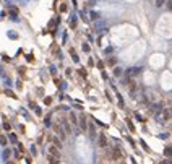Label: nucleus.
Returning a JSON list of instances; mask_svg holds the SVG:
<instances>
[{
    "instance_id": "1",
    "label": "nucleus",
    "mask_w": 172,
    "mask_h": 164,
    "mask_svg": "<svg viewBox=\"0 0 172 164\" xmlns=\"http://www.w3.org/2000/svg\"><path fill=\"white\" fill-rule=\"evenodd\" d=\"M122 149L119 148V146H115V148H112V151H111V158H112V161H120L122 159Z\"/></svg>"
},
{
    "instance_id": "2",
    "label": "nucleus",
    "mask_w": 172,
    "mask_h": 164,
    "mask_svg": "<svg viewBox=\"0 0 172 164\" xmlns=\"http://www.w3.org/2000/svg\"><path fill=\"white\" fill-rule=\"evenodd\" d=\"M141 70H143L141 67H132V68H128V70L125 71V75L132 78V76H136V75H140V73H141Z\"/></svg>"
},
{
    "instance_id": "3",
    "label": "nucleus",
    "mask_w": 172,
    "mask_h": 164,
    "mask_svg": "<svg viewBox=\"0 0 172 164\" xmlns=\"http://www.w3.org/2000/svg\"><path fill=\"white\" fill-rule=\"evenodd\" d=\"M161 111H162V104H161V102L153 104V106H151V109H149V112H151V114H154V115H157Z\"/></svg>"
},
{
    "instance_id": "4",
    "label": "nucleus",
    "mask_w": 172,
    "mask_h": 164,
    "mask_svg": "<svg viewBox=\"0 0 172 164\" xmlns=\"http://www.w3.org/2000/svg\"><path fill=\"white\" fill-rule=\"evenodd\" d=\"M49 154H52V156H55L57 159H60V151H58L57 146H49Z\"/></svg>"
},
{
    "instance_id": "5",
    "label": "nucleus",
    "mask_w": 172,
    "mask_h": 164,
    "mask_svg": "<svg viewBox=\"0 0 172 164\" xmlns=\"http://www.w3.org/2000/svg\"><path fill=\"white\" fill-rule=\"evenodd\" d=\"M78 124H80L81 130H86V128H88V124H86V117H84V115H81V117H80V120H78Z\"/></svg>"
},
{
    "instance_id": "6",
    "label": "nucleus",
    "mask_w": 172,
    "mask_h": 164,
    "mask_svg": "<svg viewBox=\"0 0 172 164\" xmlns=\"http://www.w3.org/2000/svg\"><path fill=\"white\" fill-rule=\"evenodd\" d=\"M99 145H101L102 148L107 146V138H106V135H99Z\"/></svg>"
},
{
    "instance_id": "7",
    "label": "nucleus",
    "mask_w": 172,
    "mask_h": 164,
    "mask_svg": "<svg viewBox=\"0 0 172 164\" xmlns=\"http://www.w3.org/2000/svg\"><path fill=\"white\" fill-rule=\"evenodd\" d=\"M89 16H91L89 20H93V21H98V20L101 18V15H99L98 12H89Z\"/></svg>"
},
{
    "instance_id": "8",
    "label": "nucleus",
    "mask_w": 172,
    "mask_h": 164,
    "mask_svg": "<svg viewBox=\"0 0 172 164\" xmlns=\"http://www.w3.org/2000/svg\"><path fill=\"white\" fill-rule=\"evenodd\" d=\"M122 68L120 67H114V76H122Z\"/></svg>"
},
{
    "instance_id": "9",
    "label": "nucleus",
    "mask_w": 172,
    "mask_h": 164,
    "mask_svg": "<svg viewBox=\"0 0 172 164\" xmlns=\"http://www.w3.org/2000/svg\"><path fill=\"white\" fill-rule=\"evenodd\" d=\"M115 63H117V59H115V57H109V59H107V65L115 67Z\"/></svg>"
},
{
    "instance_id": "10",
    "label": "nucleus",
    "mask_w": 172,
    "mask_h": 164,
    "mask_svg": "<svg viewBox=\"0 0 172 164\" xmlns=\"http://www.w3.org/2000/svg\"><path fill=\"white\" fill-rule=\"evenodd\" d=\"M58 161H60V159H57L55 156L49 154V164H58Z\"/></svg>"
},
{
    "instance_id": "11",
    "label": "nucleus",
    "mask_w": 172,
    "mask_h": 164,
    "mask_svg": "<svg viewBox=\"0 0 172 164\" xmlns=\"http://www.w3.org/2000/svg\"><path fill=\"white\" fill-rule=\"evenodd\" d=\"M8 140H10L12 143H16V141H18V140H16V135H15V133H10V135H8Z\"/></svg>"
},
{
    "instance_id": "12",
    "label": "nucleus",
    "mask_w": 172,
    "mask_h": 164,
    "mask_svg": "<svg viewBox=\"0 0 172 164\" xmlns=\"http://www.w3.org/2000/svg\"><path fill=\"white\" fill-rule=\"evenodd\" d=\"M70 120H71L73 125H78V120H76V115H75V114H70Z\"/></svg>"
},
{
    "instance_id": "13",
    "label": "nucleus",
    "mask_w": 172,
    "mask_h": 164,
    "mask_svg": "<svg viewBox=\"0 0 172 164\" xmlns=\"http://www.w3.org/2000/svg\"><path fill=\"white\" fill-rule=\"evenodd\" d=\"M166 2H167V0H156V7H157V8H161Z\"/></svg>"
},
{
    "instance_id": "14",
    "label": "nucleus",
    "mask_w": 172,
    "mask_h": 164,
    "mask_svg": "<svg viewBox=\"0 0 172 164\" xmlns=\"http://www.w3.org/2000/svg\"><path fill=\"white\" fill-rule=\"evenodd\" d=\"M44 124H46V127H50V124H52V122H50V115H47V117H46Z\"/></svg>"
},
{
    "instance_id": "15",
    "label": "nucleus",
    "mask_w": 172,
    "mask_h": 164,
    "mask_svg": "<svg viewBox=\"0 0 172 164\" xmlns=\"http://www.w3.org/2000/svg\"><path fill=\"white\" fill-rule=\"evenodd\" d=\"M8 156H10V149H5V151H3V159H8Z\"/></svg>"
},
{
    "instance_id": "16",
    "label": "nucleus",
    "mask_w": 172,
    "mask_h": 164,
    "mask_svg": "<svg viewBox=\"0 0 172 164\" xmlns=\"http://www.w3.org/2000/svg\"><path fill=\"white\" fill-rule=\"evenodd\" d=\"M57 132H58V136H60V138H65V133L62 132V128H60V127H57Z\"/></svg>"
},
{
    "instance_id": "17",
    "label": "nucleus",
    "mask_w": 172,
    "mask_h": 164,
    "mask_svg": "<svg viewBox=\"0 0 172 164\" xmlns=\"http://www.w3.org/2000/svg\"><path fill=\"white\" fill-rule=\"evenodd\" d=\"M89 132H91V136L94 138V136H96V132H94V127H93V125H89Z\"/></svg>"
},
{
    "instance_id": "18",
    "label": "nucleus",
    "mask_w": 172,
    "mask_h": 164,
    "mask_svg": "<svg viewBox=\"0 0 172 164\" xmlns=\"http://www.w3.org/2000/svg\"><path fill=\"white\" fill-rule=\"evenodd\" d=\"M52 141H54V145H55V146H57V148H62V145H60V141H58V140H57V138H54V140H52Z\"/></svg>"
},
{
    "instance_id": "19",
    "label": "nucleus",
    "mask_w": 172,
    "mask_h": 164,
    "mask_svg": "<svg viewBox=\"0 0 172 164\" xmlns=\"http://www.w3.org/2000/svg\"><path fill=\"white\" fill-rule=\"evenodd\" d=\"M83 50H84V52H89V46H88V44H83Z\"/></svg>"
},
{
    "instance_id": "20",
    "label": "nucleus",
    "mask_w": 172,
    "mask_h": 164,
    "mask_svg": "<svg viewBox=\"0 0 172 164\" xmlns=\"http://www.w3.org/2000/svg\"><path fill=\"white\" fill-rule=\"evenodd\" d=\"M7 143V140H5V136H0V145H5Z\"/></svg>"
},
{
    "instance_id": "21",
    "label": "nucleus",
    "mask_w": 172,
    "mask_h": 164,
    "mask_svg": "<svg viewBox=\"0 0 172 164\" xmlns=\"http://www.w3.org/2000/svg\"><path fill=\"white\" fill-rule=\"evenodd\" d=\"M167 8L172 10V0H167Z\"/></svg>"
},
{
    "instance_id": "22",
    "label": "nucleus",
    "mask_w": 172,
    "mask_h": 164,
    "mask_svg": "<svg viewBox=\"0 0 172 164\" xmlns=\"http://www.w3.org/2000/svg\"><path fill=\"white\" fill-rule=\"evenodd\" d=\"M63 127H65V130H67V133H70V127H68V125L65 124V122H63Z\"/></svg>"
},
{
    "instance_id": "23",
    "label": "nucleus",
    "mask_w": 172,
    "mask_h": 164,
    "mask_svg": "<svg viewBox=\"0 0 172 164\" xmlns=\"http://www.w3.org/2000/svg\"><path fill=\"white\" fill-rule=\"evenodd\" d=\"M98 68H101V70H102V68H104V63H102V62H98Z\"/></svg>"
},
{
    "instance_id": "24",
    "label": "nucleus",
    "mask_w": 172,
    "mask_h": 164,
    "mask_svg": "<svg viewBox=\"0 0 172 164\" xmlns=\"http://www.w3.org/2000/svg\"><path fill=\"white\" fill-rule=\"evenodd\" d=\"M5 93H7V94H8V96H12V98H16V96H15V94H13V93H12V91H5Z\"/></svg>"
},
{
    "instance_id": "25",
    "label": "nucleus",
    "mask_w": 172,
    "mask_h": 164,
    "mask_svg": "<svg viewBox=\"0 0 172 164\" xmlns=\"http://www.w3.org/2000/svg\"><path fill=\"white\" fill-rule=\"evenodd\" d=\"M112 50H114V49H112V47H107V49H106V54H111Z\"/></svg>"
},
{
    "instance_id": "26",
    "label": "nucleus",
    "mask_w": 172,
    "mask_h": 164,
    "mask_svg": "<svg viewBox=\"0 0 172 164\" xmlns=\"http://www.w3.org/2000/svg\"><path fill=\"white\" fill-rule=\"evenodd\" d=\"M3 128H5V130H10V124H3Z\"/></svg>"
},
{
    "instance_id": "27",
    "label": "nucleus",
    "mask_w": 172,
    "mask_h": 164,
    "mask_svg": "<svg viewBox=\"0 0 172 164\" xmlns=\"http://www.w3.org/2000/svg\"><path fill=\"white\" fill-rule=\"evenodd\" d=\"M7 164H12V162H7Z\"/></svg>"
}]
</instances>
